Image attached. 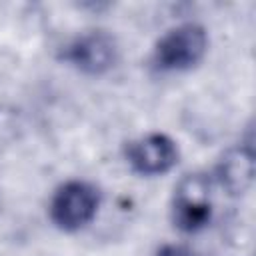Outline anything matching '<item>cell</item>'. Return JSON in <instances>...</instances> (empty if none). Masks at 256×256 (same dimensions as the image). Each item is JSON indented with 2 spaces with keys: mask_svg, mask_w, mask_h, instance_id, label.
Returning a JSON list of instances; mask_svg holds the SVG:
<instances>
[{
  "mask_svg": "<svg viewBox=\"0 0 256 256\" xmlns=\"http://www.w3.org/2000/svg\"><path fill=\"white\" fill-rule=\"evenodd\" d=\"M208 48L206 30L198 24H180L168 30L154 48V64L164 72H182L196 66Z\"/></svg>",
  "mask_w": 256,
  "mask_h": 256,
  "instance_id": "cell-1",
  "label": "cell"
},
{
  "mask_svg": "<svg viewBox=\"0 0 256 256\" xmlns=\"http://www.w3.org/2000/svg\"><path fill=\"white\" fill-rule=\"evenodd\" d=\"M100 194L98 190L82 180H70L62 184L50 202L52 222L66 232L84 228L98 210Z\"/></svg>",
  "mask_w": 256,
  "mask_h": 256,
  "instance_id": "cell-2",
  "label": "cell"
},
{
  "mask_svg": "<svg viewBox=\"0 0 256 256\" xmlns=\"http://www.w3.org/2000/svg\"><path fill=\"white\" fill-rule=\"evenodd\" d=\"M212 218L210 184L200 174L186 176L172 198V220L174 226L184 232L202 230Z\"/></svg>",
  "mask_w": 256,
  "mask_h": 256,
  "instance_id": "cell-3",
  "label": "cell"
},
{
  "mask_svg": "<svg viewBox=\"0 0 256 256\" xmlns=\"http://www.w3.org/2000/svg\"><path fill=\"white\" fill-rule=\"evenodd\" d=\"M126 156L136 172L144 176H156L168 172L178 162V148L166 134H148L132 142Z\"/></svg>",
  "mask_w": 256,
  "mask_h": 256,
  "instance_id": "cell-4",
  "label": "cell"
},
{
  "mask_svg": "<svg viewBox=\"0 0 256 256\" xmlns=\"http://www.w3.org/2000/svg\"><path fill=\"white\" fill-rule=\"evenodd\" d=\"M116 42L106 32H90L76 38L66 52V58L86 74L106 72L116 62Z\"/></svg>",
  "mask_w": 256,
  "mask_h": 256,
  "instance_id": "cell-5",
  "label": "cell"
},
{
  "mask_svg": "<svg viewBox=\"0 0 256 256\" xmlns=\"http://www.w3.org/2000/svg\"><path fill=\"white\" fill-rule=\"evenodd\" d=\"M218 176H220L222 186H226L232 194L244 192L252 182V154H250V150L248 148L230 150L218 166Z\"/></svg>",
  "mask_w": 256,
  "mask_h": 256,
  "instance_id": "cell-6",
  "label": "cell"
},
{
  "mask_svg": "<svg viewBox=\"0 0 256 256\" xmlns=\"http://www.w3.org/2000/svg\"><path fill=\"white\" fill-rule=\"evenodd\" d=\"M156 256H194V254L184 246H164L162 250H158Z\"/></svg>",
  "mask_w": 256,
  "mask_h": 256,
  "instance_id": "cell-7",
  "label": "cell"
}]
</instances>
